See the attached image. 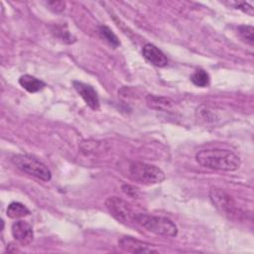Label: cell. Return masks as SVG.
<instances>
[{"label": "cell", "mask_w": 254, "mask_h": 254, "mask_svg": "<svg viewBox=\"0 0 254 254\" xmlns=\"http://www.w3.org/2000/svg\"><path fill=\"white\" fill-rule=\"evenodd\" d=\"M195 161L203 168L215 171L232 172L240 167L239 157L229 150L205 149L195 154Z\"/></svg>", "instance_id": "cell-1"}, {"label": "cell", "mask_w": 254, "mask_h": 254, "mask_svg": "<svg viewBox=\"0 0 254 254\" xmlns=\"http://www.w3.org/2000/svg\"><path fill=\"white\" fill-rule=\"evenodd\" d=\"M135 222L146 228L148 231L166 237H175L178 234L177 225L169 218L164 216L137 213Z\"/></svg>", "instance_id": "cell-2"}, {"label": "cell", "mask_w": 254, "mask_h": 254, "mask_svg": "<svg viewBox=\"0 0 254 254\" xmlns=\"http://www.w3.org/2000/svg\"><path fill=\"white\" fill-rule=\"evenodd\" d=\"M128 176L131 180L147 186L160 184L165 180V174L160 168L143 162H131Z\"/></svg>", "instance_id": "cell-3"}, {"label": "cell", "mask_w": 254, "mask_h": 254, "mask_svg": "<svg viewBox=\"0 0 254 254\" xmlns=\"http://www.w3.org/2000/svg\"><path fill=\"white\" fill-rule=\"evenodd\" d=\"M12 163L22 172L41 181L48 182L52 178L48 167L35 157L28 154H17L12 157Z\"/></svg>", "instance_id": "cell-4"}, {"label": "cell", "mask_w": 254, "mask_h": 254, "mask_svg": "<svg viewBox=\"0 0 254 254\" xmlns=\"http://www.w3.org/2000/svg\"><path fill=\"white\" fill-rule=\"evenodd\" d=\"M105 205L110 214L122 223L135 222L136 212L132 209L131 205L119 196H110L106 199Z\"/></svg>", "instance_id": "cell-5"}, {"label": "cell", "mask_w": 254, "mask_h": 254, "mask_svg": "<svg viewBox=\"0 0 254 254\" xmlns=\"http://www.w3.org/2000/svg\"><path fill=\"white\" fill-rule=\"evenodd\" d=\"M209 197L212 203L221 212L227 215H234L237 207L233 198L223 190L217 188H211L209 190Z\"/></svg>", "instance_id": "cell-6"}, {"label": "cell", "mask_w": 254, "mask_h": 254, "mask_svg": "<svg viewBox=\"0 0 254 254\" xmlns=\"http://www.w3.org/2000/svg\"><path fill=\"white\" fill-rule=\"evenodd\" d=\"M118 247L130 253H157L158 250L150 243L138 240L131 236H123L118 240Z\"/></svg>", "instance_id": "cell-7"}, {"label": "cell", "mask_w": 254, "mask_h": 254, "mask_svg": "<svg viewBox=\"0 0 254 254\" xmlns=\"http://www.w3.org/2000/svg\"><path fill=\"white\" fill-rule=\"evenodd\" d=\"M72 85L89 108L92 110H97L99 108V98L97 92L91 85L79 80H73Z\"/></svg>", "instance_id": "cell-8"}, {"label": "cell", "mask_w": 254, "mask_h": 254, "mask_svg": "<svg viewBox=\"0 0 254 254\" xmlns=\"http://www.w3.org/2000/svg\"><path fill=\"white\" fill-rule=\"evenodd\" d=\"M11 232L15 240L20 244L26 246L29 245L34 239V232L32 226L23 220H18L14 222L11 226Z\"/></svg>", "instance_id": "cell-9"}, {"label": "cell", "mask_w": 254, "mask_h": 254, "mask_svg": "<svg viewBox=\"0 0 254 254\" xmlns=\"http://www.w3.org/2000/svg\"><path fill=\"white\" fill-rule=\"evenodd\" d=\"M142 55L147 62L155 66L163 67L168 64L166 55L153 44H146L142 49Z\"/></svg>", "instance_id": "cell-10"}, {"label": "cell", "mask_w": 254, "mask_h": 254, "mask_svg": "<svg viewBox=\"0 0 254 254\" xmlns=\"http://www.w3.org/2000/svg\"><path fill=\"white\" fill-rule=\"evenodd\" d=\"M19 84L24 89H26L27 91L32 92V93L38 92L46 86V83L43 80H41L33 75H30V74L21 75L19 77Z\"/></svg>", "instance_id": "cell-11"}, {"label": "cell", "mask_w": 254, "mask_h": 254, "mask_svg": "<svg viewBox=\"0 0 254 254\" xmlns=\"http://www.w3.org/2000/svg\"><path fill=\"white\" fill-rule=\"evenodd\" d=\"M6 213H7L8 217L13 218V219H17V218H21V217H25V216L29 215L30 210L23 203L14 201V202H11L8 205Z\"/></svg>", "instance_id": "cell-12"}, {"label": "cell", "mask_w": 254, "mask_h": 254, "mask_svg": "<svg viewBox=\"0 0 254 254\" xmlns=\"http://www.w3.org/2000/svg\"><path fill=\"white\" fill-rule=\"evenodd\" d=\"M147 103L150 107L158 110H169L173 106V102L170 99L151 94L147 96Z\"/></svg>", "instance_id": "cell-13"}, {"label": "cell", "mask_w": 254, "mask_h": 254, "mask_svg": "<svg viewBox=\"0 0 254 254\" xmlns=\"http://www.w3.org/2000/svg\"><path fill=\"white\" fill-rule=\"evenodd\" d=\"M98 33H99L100 37L103 40H105L108 44H110L114 48H116V47H118L120 45L119 39L117 38V36L113 33V31L109 27H107V26H100L98 28Z\"/></svg>", "instance_id": "cell-14"}, {"label": "cell", "mask_w": 254, "mask_h": 254, "mask_svg": "<svg viewBox=\"0 0 254 254\" xmlns=\"http://www.w3.org/2000/svg\"><path fill=\"white\" fill-rule=\"evenodd\" d=\"M190 80L196 86L205 87L209 83V75L205 70L198 68L190 75Z\"/></svg>", "instance_id": "cell-15"}, {"label": "cell", "mask_w": 254, "mask_h": 254, "mask_svg": "<svg viewBox=\"0 0 254 254\" xmlns=\"http://www.w3.org/2000/svg\"><path fill=\"white\" fill-rule=\"evenodd\" d=\"M238 34L240 35L241 39L245 41L247 44L253 46L254 44V29L252 26H239L238 27Z\"/></svg>", "instance_id": "cell-16"}, {"label": "cell", "mask_w": 254, "mask_h": 254, "mask_svg": "<svg viewBox=\"0 0 254 254\" xmlns=\"http://www.w3.org/2000/svg\"><path fill=\"white\" fill-rule=\"evenodd\" d=\"M229 5L233 6V7L236 8V9H239V10L243 11L244 13H246V14H248V15H250V16H253V14H254L253 7H252L251 5H249L248 3H246V2H243V1L237 2V1H234V2H230Z\"/></svg>", "instance_id": "cell-17"}, {"label": "cell", "mask_w": 254, "mask_h": 254, "mask_svg": "<svg viewBox=\"0 0 254 254\" xmlns=\"http://www.w3.org/2000/svg\"><path fill=\"white\" fill-rule=\"evenodd\" d=\"M46 5L50 10L57 13L63 12L65 7V3L64 1H48Z\"/></svg>", "instance_id": "cell-18"}, {"label": "cell", "mask_w": 254, "mask_h": 254, "mask_svg": "<svg viewBox=\"0 0 254 254\" xmlns=\"http://www.w3.org/2000/svg\"><path fill=\"white\" fill-rule=\"evenodd\" d=\"M121 189H122L123 192H125V193H126L127 195H129V196L138 197V195H139L138 190H137L134 187H132V186H130V185H123V186L121 187Z\"/></svg>", "instance_id": "cell-19"}]
</instances>
